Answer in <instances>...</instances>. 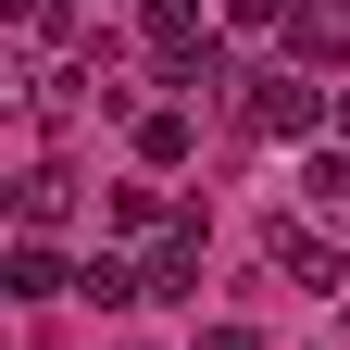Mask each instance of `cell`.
I'll return each instance as SVG.
<instances>
[{
    "mask_svg": "<svg viewBox=\"0 0 350 350\" xmlns=\"http://www.w3.org/2000/svg\"><path fill=\"white\" fill-rule=\"evenodd\" d=\"M325 100H338V88H325V75H300V63H275V75H226V113L250 125V138H313Z\"/></svg>",
    "mask_w": 350,
    "mask_h": 350,
    "instance_id": "6da1fadb",
    "label": "cell"
},
{
    "mask_svg": "<svg viewBox=\"0 0 350 350\" xmlns=\"http://www.w3.org/2000/svg\"><path fill=\"white\" fill-rule=\"evenodd\" d=\"M138 51H150L163 75H188V88H226V75H238L226 51H213V13H200V0H150V13H138Z\"/></svg>",
    "mask_w": 350,
    "mask_h": 350,
    "instance_id": "7a4b0ae2",
    "label": "cell"
},
{
    "mask_svg": "<svg viewBox=\"0 0 350 350\" xmlns=\"http://www.w3.org/2000/svg\"><path fill=\"white\" fill-rule=\"evenodd\" d=\"M288 63L300 75H338L350 63V0H300V13H288Z\"/></svg>",
    "mask_w": 350,
    "mask_h": 350,
    "instance_id": "3957f363",
    "label": "cell"
},
{
    "mask_svg": "<svg viewBox=\"0 0 350 350\" xmlns=\"http://www.w3.org/2000/svg\"><path fill=\"white\" fill-rule=\"evenodd\" d=\"M262 262H275V288H338V238H325V226H300V213L262 238Z\"/></svg>",
    "mask_w": 350,
    "mask_h": 350,
    "instance_id": "277c9868",
    "label": "cell"
},
{
    "mask_svg": "<svg viewBox=\"0 0 350 350\" xmlns=\"http://www.w3.org/2000/svg\"><path fill=\"white\" fill-rule=\"evenodd\" d=\"M88 275V262H63V238H13V250H0V288H13V300H63Z\"/></svg>",
    "mask_w": 350,
    "mask_h": 350,
    "instance_id": "5b68a950",
    "label": "cell"
},
{
    "mask_svg": "<svg viewBox=\"0 0 350 350\" xmlns=\"http://www.w3.org/2000/svg\"><path fill=\"white\" fill-rule=\"evenodd\" d=\"M125 138H138V175H175V163L200 150V113H188V100H150L138 125H125Z\"/></svg>",
    "mask_w": 350,
    "mask_h": 350,
    "instance_id": "8992f818",
    "label": "cell"
},
{
    "mask_svg": "<svg viewBox=\"0 0 350 350\" xmlns=\"http://www.w3.org/2000/svg\"><path fill=\"white\" fill-rule=\"evenodd\" d=\"M13 213H25V238H51L63 213H75V175H63V163H25V175H13Z\"/></svg>",
    "mask_w": 350,
    "mask_h": 350,
    "instance_id": "52a82bcc",
    "label": "cell"
},
{
    "mask_svg": "<svg viewBox=\"0 0 350 350\" xmlns=\"http://www.w3.org/2000/svg\"><path fill=\"white\" fill-rule=\"evenodd\" d=\"M288 13H300V0H213V25H238V38L250 25H288Z\"/></svg>",
    "mask_w": 350,
    "mask_h": 350,
    "instance_id": "ba28073f",
    "label": "cell"
},
{
    "mask_svg": "<svg viewBox=\"0 0 350 350\" xmlns=\"http://www.w3.org/2000/svg\"><path fill=\"white\" fill-rule=\"evenodd\" d=\"M300 188H313V200H325V213H350V150H325V163H313V175H300Z\"/></svg>",
    "mask_w": 350,
    "mask_h": 350,
    "instance_id": "9c48e42d",
    "label": "cell"
},
{
    "mask_svg": "<svg viewBox=\"0 0 350 350\" xmlns=\"http://www.w3.org/2000/svg\"><path fill=\"white\" fill-rule=\"evenodd\" d=\"M188 350H262V338H250V325H200Z\"/></svg>",
    "mask_w": 350,
    "mask_h": 350,
    "instance_id": "30bf717a",
    "label": "cell"
},
{
    "mask_svg": "<svg viewBox=\"0 0 350 350\" xmlns=\"http://www.w3.org/2000/svg\"><path fill=\"white\" fill-rule=\"evenodd\" d=\"M325 125H338V138H350V88H338V100H325Z\"/></svg>",
    "mask_w": 350,
    "mask_h": 350,
    "instance_id": "8fae6325",
    "label": "cell"
},
{
    "mask_svg": "<svg viewBox=\"0 0 350 350\" xmlns=\"http://www.w3.org/2000/svg\"><path fill=\"white\" fill-rule=\"evenodd\" d=\"M138 13H150V0H138Z\"/></svg>",
    "mask_w": 350,
    "mask_h": 350,
    "instance_id": "7c38bea8",
    "label": "cell"
}]
</instances>
